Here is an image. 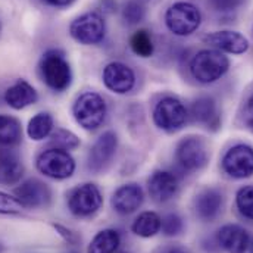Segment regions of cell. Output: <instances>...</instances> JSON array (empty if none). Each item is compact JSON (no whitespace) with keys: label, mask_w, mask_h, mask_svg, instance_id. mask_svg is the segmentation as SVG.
<instances>
[{"label":"cell","mask_w":253,"mask_h":253,"mask_svg":"<svg viewBox=\"0 0 253 253\" xmlns=\"http://www.w3.org/2000/svg\"><path fill=\"white\" fill-rule=\"evenodd\" d=\"M191 77L200 84H212L221 80L230 69V59L215 49L199 50L189 63Z\"/></svg>","instance_id":"cell-1"},{"label":"cell","mask_w":253,"mask_h":253,"mask_svg":"<svg viewBox=\"0 0 253 253\" xmlns=\"http://www.w3.org/2000/svg\"><path fill=\"white\" fill-rule=\"evenodd\" d=\"M106 114V102L96 91H84L72 105V115L77 124L87 131H96L103 126Z\"/></svg>","instance_id":"cell-2"},{"label":"cell","mask_w":253,"mask_h":253,"mask_svg":"<svg viewBox=\"0 0 253 253\" xmlns=\"http://www.w3.org/2000/svg\"><path fill=\"white\" fill-rule=\"evenodd\" d=\"M43 81L53 91H65L72 83V69L63 52L58 49L47 50L39 63Z\"/></svg>","instance_id":"cell-3"},{"label":"cell","mask_w":253,"mask_h":253,"mask_svg":"<svg viewBox=\"0 0 253 253\" xmlns=\"http://www.w3.org/2000/svg\"><path fill=\"white\" fill-rule=\"evenodd\" d=\"M202 24L200 9L190 1H175L165 12V25L177 37H189Z\"/></svg>","instance_id":"cell-4"},{"label":"cell","mask_w":253,"mask_h":253,"mask_svg":"<svg viewBox=\"0 0 253 253\" xmlns=\"http://www.w3.org/2000/svg\"><path fill=\"white\" fill-rule=\"evenodd\" d=\"M189 111L186 105L175 96L162 97L153 108V123L165 132H177L186 126Z\"/></svg>","instance_id":"cell-5"},{"label":"cell","mask_w":253,"mask_h":253,"mask_svg":"<svg viewBox=\"0 0 253 253\" xmlns=\"http://www.w3.org/2000/svg\"><path fill=\"white\" fill-rule=\"evenodd\" d=\"M71 37L84 46H94L106 36V22L99 12H85L75 18L69 25Z\"/></svg>","instance_id":"cell-6"},{"label":"cell","mask_w":253,"mask_h":253,"mask_svg":"<svg viewBox=\"0 0 253 253\" xmlns=\"http://www.w3.org/2000/svg\"><path fill=\"white\" fill-rule=\"evenodd\" d=\"M37 169L53 180H66L75 172V159L68 150L59 147H49L43 150L36 161Z\"/></svg>","instance_id":"cell-7"},{"label":"cell","mask_w":253,"mask_h":253,"mask_svg":"<svg viewBox=\"0 0 253 253\" xmlns=\"http://www.w3.org/2000/svg\"><path fill=\"white\" fill-rule=\"evenodd\" d=\"M175 161L178 167L187 172H196L206 167L209 150L206 141L199 135L184 137L175 149Z\"/></svg>","instance_id":"cell-8"},{"label":"cell","mask_w":253,"mask_h":253,"mask_svg":"<svg viewBox=\"0 0 253 253\" xmlns=\"http://www.w3.org/2000/svg\"><path fill=\"white\" fill-rule=\"evenodd\" d=\"M66 203L72 215L78 218H88L100 209L103 196L96 184L84 183L69 191Z\"/></svg>","instance_id":"cell-9"},{"label":"cell","mask_w":253,"mask_h":253,"mask_svg":"<svg viewBox=\"0 0 253 253\" xmlns=\"http://www.w3.org/2000/svg\"><path fill=\"white\" fill-rule=\"evenodd\" d=\"M221 167L224 172L236 180H245L253 175V147L249 144H234L222 156Z\"/></svg>","instance_id":"cell-10"},{"label":"cell","mask_w":253,"mask_h":253,"mask_svg":"<svg viewBox=\"0 0 253 253\" xmlns=\"http://www.w3.org/2000/svg\"><path fill=\"white\" fill-rule=\"evenodd\" d=\"M118 149V135L114 131H105L91 146L87 158V167L93 172L106 169L115 158Z\"/></svg>","instance_id":"cell-11"},{"label":"cell","mask_w":253,"mask_h":253,"mask_svg":"<svg viewBox=\"0 0 253 253\" xmlns=\"http://www.w3.org/2000/svg\"><path fill=\"white\" fill-rule=\"evenodd\" d=\"M216 243L227 253H253V236L237 224L221 227L216 233Z\"/></svg>","instance_id":"cell-12"},{"label":"cell","mask_w":253,"mask_h":253,"mask_svg":"<svg viewBox=\"0 0 253 253\" xmlns=\"http://www.w3.org/2000/svg\"><path fill=\"white\" fill-rule=\"evenodd\" d=\"M13 196L19 200V203L25 209L47 208L52 202V191L49 186L37 178H30L21 183L13 190Z\"/></svg>","instance_id":"cell-13"},{"label":"cell","mask_w":253,"mask_h":253,"mask_svg":"<svg viewBox=\"0 0 253 253\" xmlns=\"http://www.w3.org/2000/svg\"><path fill=\"white\" fill-rule=\"evenodd\" d=\"M103 84L115 94H126L135 87V74L126 63L115 61L103 69Z\"/></svg>","instance_id":"cell-14"},{"label":"cell","mask_w":253,"mask_h":253,"mask_svg":"<svg viewBox=\"0 0 253 253\" xmlns=\"http://www.w3.org/2000/svg\"><path fill=\"white\" fill-rule=\"evenodd\" d=\"M203 43L208 44L211 49L230 55H243L249 50V40L242 33L231 30H222L206 34L203 37Z\"/></svg>","instance_id":"cell-15"},{"label":"cell","mask_w":253,"mask_h":253,"mask_svg":"<svg viewBox=\"0 0 253 253\" xmlns=\"http://www.w3.org/2000/svg\"><path fill=\"white\" fill-rule=\"evenodd\" d=\"M147 189L150 197L156 203H165L178 193L180 184L175 174H172L171 171L158 169L150 175L147 181Z\"/></svg>","instance_id":"cell-16"},{"label":"cell","mask_w":253,"mask_h":253,"mask_svg":"<svg viewBox=\"0 0 253 253\" xmlns=\"http://www.w3.org/2000/svg\"><path fill=\"white\" fill-rule=\"evenodd\" d=\"M190 117L194 123L203 126L211 131H216L221 126V114L213 97L202 96L191 103Z\"/></svg>","instance_id":"cell-17"},{"label":"cell","mask_w":253,"mask_h":253,"mask_svg":"<svg viewBox=\"0 0 253 253\" xmlns=\"http://www.w3.org/2000/svg\"><path fill=\"white\" fill-rule=\"evenodd\" d=\"M143 200L144 193L141 187L135 183H129L115 190L111 203L120 215H129L143 205Z\"/></svg>","instance_id":"cell-18"},{"label":"cell","mask_w":253,"mask_h":253,"mask_svg":"<svg viewBox=\"0 0 253 253\" xmlns=\"http://www.w3.org/2000/svg\"><path fill=\"white\" fill-rule=\"evenodd\" d=\"M224 196L218 189L202 190L194 199L196 215L203 222H212L221 212Z\"/></svg>","instance_id":"cell-19"},{"label":"cell","mask_w":253,"mask_h":253,"mask_svg":"<svg viewBox=\"0 0 253 253\" xmlns=\"http://www.w3.org/2000/svg\"><path fill=\"white\" fill-rule=\"evenodd\" d=\"M39 100L36 88L25 80H18L4 91V102L15 111H21Z\"/></svg>","instance_id":"cell-20"},{"label":"cell","mask_w":253,"mask_h":253,"mask_svg":"<svg viewBox=\"0 0 253 253\" xmlns=\"http://www.w3.org/2000/svg\"><path fill=\"white\" fill-rule=\"evenodd\" d=\"M24 175V165L19 155L10 149H0V184L13 186Z\"/></svg>","instance_id":"cell-21"},{"label":"cell","mask_w":253,"mask_h":253,"mask_svg":"<svg viewBox=\"0 0 253 253\" xmlns=\"http://www.w3.org/2000/svg\"><path fill=\"white\" fill-rule=\"evenodd\" d=\"M161 225H162V218L152 211H146L141 212L132 222L131 230L135 236L143 237V239H150L153 236H156L161 231Z\"/></svg>","instance_id":"cell-22"},{"label":"cell","mask_w":253,"mask_h":253,"mask_svg":"<svg viewBox=\"0 0 253 253\" xmlns=\"http://www.w3.org/2000/svg\"><path fill=\"white\" fill-rule=\"evenodd\" d=\"M121 245V236L117 230L106 228L99 231L90 242L87 253H115Z\"/></svg>","instance_id":"cell-23"},{"label":"cell","mask_w":253,"mask_h":253,"mask_svg":"<svg viewBox=\"0 0 253 253\" xmlns=\"http://www.w3.org/2000/svg\"><path fill=\"white\" fill-rule=\"evenodd\" d=\"M22 140L21 123L10 115H0V147L10 149Z\"/></svg>","instance_id":"cell-24"},{"label":"cell","mask_w":253,"mask_h":253,"mask_svg":"<svg viewBox=\"0 0 253 253\" xmlns=\"http://www.w3.org/2000/svg\"><path fill=\"white\" fill-rule=\"evenodd\" d=\"M53 117L49 112H40L34 115L27 126V134L34 141H42L53 131Z\"/></svg>","instance_id":"cell-25"},{"label":"cell","mask_w":253,"mask_h":253,"mask_svg":"<svg viewBox=\"0 0 253 253\" xmlns=\"http://www.w3.org/2000/svg\"><path fill=\"white\" fill-rule=\"evenodd\" d=\"M129 47L134 55L144 58V59L150 58L155 52V43H153L150 31H147L144 28L137 30L129 39Z\"/></svg>","instance_id":"cell-26"},{"label":"cell","mask_w":253,"mask_h":253,"mask_svg":"<svg viewBox=\"0 0 253 253\" xmlns=\"http://www.w3.org/2000/svg\"><path fill=\"white\" fill-rule=\"evenodd\" d=\"M50 141H52L53 147H59L63 150H74L80 146V138L74 132H71L65 128L53 129L50 134Z\"/></svg>","instance_id":"cell-27"},{"label":"cell","mask_w":253,"mask_h":253,"mask_svg":"<svg viewBox=\"0 0 253 253\" xmlns=\"http://www.w3.org/2000/svg\"><path fill=\"white\" fill-rule=\"evenodd\" d=\"M121 16H123V21L124 24L128 27H134V25H138L144 18H146V7L138 3V1H126L123 7V12H121Z\"/></svg>","instance_id":"cell-28"},{"label":"cell","mask_w":253,"mask_h":253,"mask_svg":"<svg viewBox=\"0 0 253 253\" xmlns=\"http://www.w3.org/2000/svg\"><path fill=\"white\" fill-rule=\"evenodd\" d=\"M236 206L242 216L253 221V186H245L236 194Z\"/></svg>","instance_id":"cell-29"},{"label":"cell","mask_w":253,"mask_h":253,"mask_svg":"<svg viewBox=\"0 0 253 253\" xmlns=\"http://www.w3.org/2000/svg\"><path fill=\"white\" fill-rule=\"evenodd\" d=\"M184 228V224H183V219L180 215L177 213H168L162 218V225H161V230L164 233V236L167 237H174V236H178Z\"/></svg>","instance_id":"cell-30"},{"label":"cell","mask_w":253,"mask_h":253,"mask_svg":"<svg viewBox=\"0 0 253 253\" xmlns=\"http://www.w3.org/2000/svg\"><path fill=\"white\" fill-rule=\"evenodd\" d=\"M24 209L15 196L0 191V215H21Z\"/></svg>","instance_id":"cell-31"},{"label":"cell","mask_w":253,"mask_h":253,"mask_svg":"<svg viewBox=\"0 0 253 253\" xmlns=\"http://www.w3.org/2000/svg\"><path fill=\"white\" fill-rule=\"evenodd\" d=\"M209 1L215 10L222 12V13L233 12L243 3V0H209Z\"/></svg>","instance_id":"cell-32"},{"label":"cell","mask_w":253,"mask_h":253,"mask_svg":"<svg viewBox=\"0 0 253 253\" xmlns=\"http://www.w3.org/2000/svg\"><path fill=\"white\" fill-rule=\"evenodd\" d=\"M243 124L246 126L248 129H251L253 132V94L246 100L245 108H243Z\"/></svg>","instance_id":"cell-33"},{"label":"cell","mask_w":253,"mask_h":253,"mask_svg":"<svg viewBox=\"0 0 253 253\" xmlns=\"http://www.w3.org/2000/svg\"><path fill=\"white\" fill-rule=\"evenodd\" d=\"M53 228H55V230L62 236L63 239H65V242H68L69 245H75V243L78 242V236H77L74 231L68 230L66 227L59 225V224H53Z\"/></svg>","instance_id":"cell-34"},{"label":"cell","mask_w":253,"mask_h":253,"mask_svg":"<svg viewBox=\"0 0 253 253\" xmlns=\"http://www.w3.org/2000/svg\"><path fill=\"white\" fill-rule=\"evenodd\" d=\"M99 9L103 13H114L117 10V0H100Z\"/></svg>","instance_id":"cell-35"},{"label":"cell","mask_w":253,"mask_h":253,"mask_svg":"<svg viewBox=\"0 0 253 253\" xmlns=\"http://www.w3.org/2000/svg\"><path fill=\"white\" fill-rule=\"evenodd\" d=\"M42 1H44L46 4L53 6V7H66V6L72 4L75 0H42Z\"/></svg>","instance_id":"cell-36"},{"label":"cell","mask_w":253,"mask_h":253,"mask_svg":"<svg viewBox=\"0 0 253 253\" xmlns=\"http://www.w3.org/2000/svg\"><path fill=\"white\" fill-rule=\"evenodd\" d=\"M165 253H190L189 251H186V249H183V248H171V249H168Z\"/></svg>","instance_id":"cell-37"},{"label":"cell","mask_w":253,"mask_h":253,"mask_svg":"<svg viewBox=\"0 0 253 253\" xmlns=\"http://www.w3.org/2000/svg\"><path fill=\"white\" fill-rule=\"evenodd\" d=\"M3 252H4V246H3V245L0 243V253H3Z\"/></svg>","instance_id":"cell-38"},{"label":"cell","mask_w":253,"mask_h":253,"mask_svg":"<svg viewBox=\"0 0 253 253\" xmlns=\"http://www.w3.org/2000/svg\"><path fill=\"white\" fill-rule=\"evenodd\" d=\"M0 31H1V22H0Z\"/></svg>","instance_id":"cell-39"},{"label":"cell","mask_w":253,"mask_h":253,"mask_svg":"<svg viewBox=\"0 0 253 253\" xmlns=\"http://www.w3.org/2000/svg\"><path fill=\"white\" fill-rule=\"evenodd\" d=\"M120 253H128V252H120Z\"/></svg>","instance_id":"cell-40"}]
</instances>
